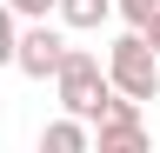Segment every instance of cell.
<instances>
[{
	"instance_id": "cell-1",
	"label": "cell",
	"mask_w": 160,
	"mask_h": 153,
	"mask_svg": "<svg viewBox=\"0 0 160 153\" xmlns=\"http://www.w3.org/2000/svg\"><path fill=\"white\" fill-rule=\"evenodd\" d=\"M53 93H60V113H73V120H93L100 107H107V67H100L93 47H60V67L47 73Z\"/></svg>"
},
{
	"instance_id": "cell-2",
	"label": "cell",
	"mask_w": 160,
	"mask_h": 153,
	"mask_svg": "<svg viewBox=\"0 0 160 153\" xmlns=\"http://www.w3.org/2000/svg\"><path fill=\"white\" fill-rule=\"evenodd\" d=\"M100 67H107V87L113 93H127V100H160V53L140 40V33H120Z\"/></svg>"
},
{
	"instance_id": "cell-3",
	"label": "cell",
	"mask_w": 160,
	"mask_h": 153,
	"mask_svg": "<svg viewBox=\"0 0 160 153\" xmlns=\"http://www.w3.org/2000/svg\"><path fill=\"white\" fill-rule=\"evenodd\" d=\"M60 47H67V40H60L53 20H27L13 33V67L27 73V80H47V73L60 67Z\"/></svg>"
},
{
	"instance_id": "cell-4",
	"label": "cell",
	"mask_w": 160,
	"mask_h": 153,
	"mask_svg": "<svg viewBox=\"0 0 160 153\" xmlns=\"http://www.w3.org/2000/svg\"><path fill=\"white\" fill-rule=\"evenodd\" d=\"M53 13H60V27L93 33V27H107V20H113V0H53Z\"/></svg>"
},
{
	"instance_id": "cell-5",
	"label": "cell",
	"mask_w": 160,
	"mask_h": 153,
	"mask_svg": "<svg viewBox=\"0 0 160 153\" xmlns=\"http://www.w3.org/2000/svg\"><path fill=\"white\" fill-rule=\"evenodd\" d=\"M40 153H87V120H73V113L47 120L40 127Z\"/></svg>"
},
{
	"instance_id": "cell-6",
	"label": "cell",
	"mask_w": 160,
	"mask_h": 153,
	"mask_svg": "<svg viewBox=\"0 0 160 153\" xmlns=\"http://www.w3.org/2000/svg\"><path fill=\"white\" fill-rule=\"evenodd\" d=\"M13 33H20V13L0 0V67H13Z\"/></svg>"
},
{
	"instance_id": "cell-7",
	"label": "cell",
	"mask_w": 160,
	"mask_h": 153,
	"mask_svg": "<svg viewBox=\"0 0 160 153\" xmlns=\"http://www.w3.org/2000/svg\"><path fill=\"white\" fill-rule=\"evenodd\" d=\"M153 7H160V0H113V13H120V20H127V27H140V20H147Z\"/></svg>"
},
{
	"instance_id": "cell-8",
	"label": "cell",
	"mask_w": 160,
	"mask_h": 153,
	"mask_svg": "<svg viewBox=\"0 0 160 153\" xmlns=\"http://www.w3.org/2000/svg\"><path fill=\"white\" fill-rule=\"evenodd\" d=\"M7 7L20 13V20H47V13H53V0H7Z\"/></svg>"
},
{
	"instance_id": "cell-9",
	"label": "cell",
	"mask_w": 160,
	"mask_h": 153,
	"mask_svg": "<svg viewBox=\"0 0 160 153\" xmlns=\"http://www.w3.org/2000/svg\"><path fill=\"white\" fill-rule=\"evenodd\" d=\"M133 33H140V40H147V47H153V53H160V7H153V13H147V20H140V27H133Z\"/></svg>"
}]
</instances>
